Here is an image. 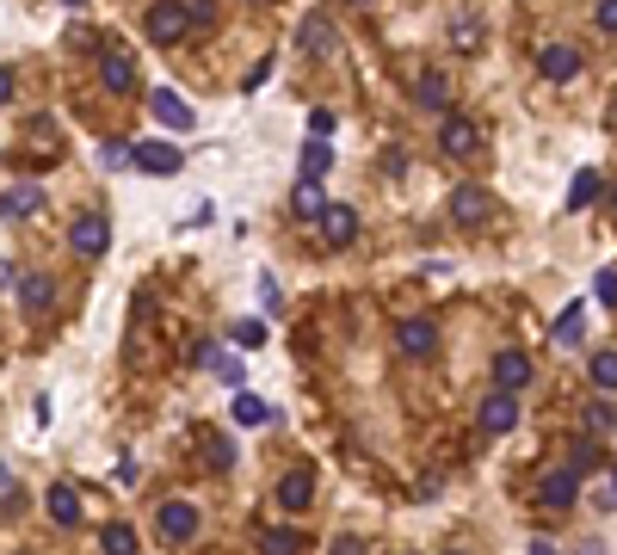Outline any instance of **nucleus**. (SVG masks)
Listing matches in <instances>:
<instances>
[{
  "label": "nucleus",
  "mask_w": 617,
  "mask_h": 555,
  "mask_svg": "<svg viewBox=\"0 0 617 555\" xmlns=\"http://www.w3.org/2000/svg\"><path fill=\"white\" fill-rule=\"evenodd\" d=\"M38 204H44V185H38V179H19L13 192H0V216H7V222H13V216H31Z\"/></svg>",
  "instance_id": "obj_18"
},
{
  "label": "nucleus",
  "mask_w": 617,
  "mask_h": 555,
  "mask_svg": "<svg viewBox=\"0 0 617 555\" xmlns=\"http://www.w3.org/2000/svg\"><path fill=\"white\" fill-rule=\"evenodd\" d=\"M19 278H25V272L13 266V259H0V284H19Z\"/></svg>",
  "instance_id": "obj_40"
},
{
  "label": "nucleus",
  "mask_w": 617,
  "mask_h": 555,
  "mask_svg": "<svg viewBox=\"0 0 617 555\" xmlns=\"http://www.w3.org/2000/svg\"><path fill=\"white\" fill-rule=\"evenodd\" d=\"M537 74H543V81H574V74H580V50L574 44H543L537 50Z\"/></svg>",
  "instance_id": "obj_9"
},
{
  "label": "nucleus",
  "mask_w": 617,
  "mask_h": 555,
  "mask_svg": "<svg viewBox=\"0 0 617 555\" xmlns=\"http://www.w3.org/2000/svg\"><path fill=\"white\" fill-rule=\"evenodd\" d=\"M204 463H210L216 475H229V469H235V444H229L223 432H210V438H204Z\"/></svg>",
  "instance_id": "obj_23"
},
{
  "label": "nucleus",
  "mask_w": 617,
  "mask_h": 555,
  "mask_svg": "<svg viewBox=\"0 0 617 555\" xmlns=\"http://www.w3.org/2000/svg\"><path fill=\"white\" fill-rule=\"evenodd\" d=\"M599 303L617 309V272H599Z\"/></svg>",
  "instance_id": "obj_35"
},
{
  "label": "nucleus",
  "mask_w": 617,
  "mask_h": 555,
  "mask_svg": "<svg viewBox=\"0 0 617 555\" xmlns=\"http://www.w3.org/2000/svg\"><path fill=\"white\" fill-rule=\"evenodd\" d=\"M186 13H192V25H216V0H186Z\"/></svg>",
  "instance_id": "obj_32"
},
{
  "label": "nucleus",
  "mask_w": 617,
  "mask_h": 555,
  "mask_svg": "<svg viewBox=\"0 0 617 555\" xmlns=\"http://www.w3.org/2000/svg\"><path fill=\"white\" fill-rule=\"evenodd\" d=\"M328 555H365V537H334Z\"/></svg>",
  "instance_id": "obj_39"
},
{
  "label": "nucleus",
  "mask_w": 617,
  "mask_h": 555,
  "mask_svg": "<svg viewBox=\"0 0 617 555\" xmlns=\"http://www.w3.org/2000/svg\"><path fill=\"white\" fill-rule=\"evenodd\" d=\"M99 81H105V93H136V62H130V50H105L99 56Z\"/></svg>",
  "instance_id": "obj_10"
},
{
  "label": "nucleus",
  "mask_w": 617,
  "mask_h": 555,
  "mask_svg": "<svg viewBox=\"0 0 617 555\" xmlns=\"http://www.w3.org/2000/svg\"><path fill=\"white\" fill-rule=\"evenodd\" d=\"M297 549H303L297 525H266L260 531V555H297Z\"/></svg>",
  "instance_id": "obj_21"
},
{
  "label": "nucleus",
  "mask_w": 617,
  "mask_h": 555,
  "mask_svg": "<svg viewBox=\"0 0 617 555\" xmlns=\"http://www.w3.org/2000/svg\"><path fill=\"white\" fill-rule=\"evenodd\" d=\"M142 31H149V44L173 50L179 37L192 31V13H186V0H155V7H149V19H142Z\"/></svg>",
  "instance_id": "obj_1"
},
{
  "label": "nucleus",
  "mask_w": 617,
  "mask_h": 555,
  "mask_svg": "<svg viewBox=\"0 0 617 555\" xmlns=\"http://www.w3.org/2000/svg\"><path fill=\"white\" fill-rule=\"evenodd\" d=\"M593 383H599V389H617V352H593Z\"/></svg>",
  "instance_id": "obj_29"
},
{
  "label": "nucleus",
  "mask_w": 617,
  "mask_h": 555,
  "mask_svg": "<svg viewBox=\"0 0 617 555\" xmlns=\"http://www.w3.org/2000/svg\"><path fill=\"white\" fill-rule=\"evenodd\" d=\"M290 210H297L303 222H321V210H328V204H321V185H315V179H297V192H290Z\"/></svg>",
  "instance_id": "obj_22"
},
{
  "label": "nucleus",
  "mask_w": 617,
  "mask_h": 555,
  "mask_svg": "<svg viewBox=\"0 0 617 555\" xmlns=\"http://www.w3.org/2000/svg\"><path fill=\"white\" fill-rule=\"evenodd\" d=\"M266 74H272V56H260V62H253V74H247L241 87H247V93H253V87H266Z\"/></svg>",
  "instance_id": "obj_36"
},
{
  "label": "nucleus",
  "mask_w": 617,
  "mask_h": 555,
  "mask_svg": "<svg viewBox=\"0 0 617 555\" xmlns=\"http://www.w3.org/2000/svg\"><path fill=\"white\" fill-rule=\"evenodd\" d=\"M99 549H105V555H136V525H105Z\"/></svg>",
  "instance_id": "obj_26"
},
{
  "label": "nucleus",
  "mask_w": 617,
  "mask_h": 555,
  "mask_svg": "<svg viewBox=\"0 0 617 555\" xmlns=\"http://www.w3.org/2000/svg\"><path fill=\"white\" fill-rule=\"evenodd\" d=\"M328 130H334V111H309V136L328 142Z\"/></svg>",
  "instance_id": "obj_34"
},
{
  "label": "nucleus",
  "mask_w": 617,
  "mask_h": 555,
  "mask_svg": "<svg viewBox=\"0 0 617 555\" xmlns=\"http://www.w3.org/2000/svg\"><path fill=\"white\" fill-rule=\"evenodd\" d=\"M593 25H599V31H611V37H617V0H599V13H593Z\"/></svg>",
  "instance_id": "obj_33"
},
{
  "label": "nucleus",
  "mask_w": 617,
  "mask_h": 555,
  "mask_svg": "<svg viewBox=\"0 0 617 555\" xmlns=\"http://www.w3.org/2000/svg\"><path fill=\"white\" fill-rule=\"evenodd\" d=\"M155 531H161L167 549H186L192 531H198V506H192V500H167V506L155 512Z\"/></svg>",
  "instance_id": "obj_3"
},
{
  "label": "nucleus",
  "mask_w": 617,
  "mask_h": 555,
  "mask_svg": "<svg viewBox=\"0 0 617 555\" xmlns=\"http://www.w3.org/2000/svg\"><path fill=\"white\" fill-rule=\"evenodd\" d=\"M260 420H272V407H266L260 395H247V389H235V426H260Z\"/></svg>",
  "instance_id": "obj_24"
},
{
  "label": "nucleus",
  "mask_w": 617,
  "mask_h": 555,
  "mask_svg": "<svg viewBox=\"0 0 617 555\" xmlns=\"http://www.w3.org/2000/svg\"><path fill=\"white\" fill-rule=\"evenodd\" d=\"M439 148L451 161H476L482 155V124L463 118V111H445V118H439Z\"/></svg>",
  "instance_id": "obj_2"
},
{
  "label": "nucleus",
  "mask_w": 617,
  "mask_h": 555,
  "mask_svg": "<svg viewBox=\"0 0 617 555\" xmlns=\"http://www.w3.org/2000/svg\"><path fill=\"white\" fill-rule=\"evenodd\" d=\"M593 463H599V451H593V438H580V444H574V457H568V469H574V475H587Z\"/></svg>",
  "instance_id": "obj_31"
},
{
  "label": "nucleus",
  "mask_w": 617,
  "mask_h": 555,
  "mask_svg": "<svg viewBox=\"0 0 617 555\" xmlns=\"http://www.w3.org/2000/svg\"><path fill=\"white\" fill-rule=\"evenodd\" d=\"M414 99H420L426 111H445V105H451V81H445L439 68H426L420 81H414Z\"/></svg>",
  "instance_id": "obj_20"
},
{
  "label": "nucleus",
  "mask_w": 617,
  "mask_h": 555,
  "mask_svg": "<svg viewBox=\"0 0 617 555\" xmlns=\"http://www.w3.org/2000/svg\"><path fill=\"white\" fill-rule=\"evenodd\" d=\"M99 161H105V167H124V161H130V148H118V142H105V148H99Z\"/></svg>",
  "instance_id": "obj_38"
},
{
  "label": "nucleus",
  "mask_w": 617,
  "mask_h": 555,
  "mask_svg": "<svg viewBox=\"0 0 617 555\" xmlns=\"http://www.w3.org/2000/svg\"><path fill=\"white\" fill-rule=\"evenodd\" d=\"M611 494H617V469H611Z\"/></svg>",
  "instance_id": "obj_44"
},
{
  "label": "nucleus",
  "mask_w": 617,
  "mask_h": 555,
  "mask_svg": "<svg viewBox=\"0 0 617 555\" xmlns=\"http://www.w3.org/2000/svg\"><path fill=\"white\" fill-rule=\"evenodd\" d=\"M44 506H50V518H56L62 531H68V525H81V488H75V481H50Z\"/></svg>",
  "instance_id": "obj_14"
},
{
  "label": "nucleus",
  "mask_w": 617,
  "mask_h": 555,
  "mask_svg": "<svg viewBox=\"0 0 617 555\" xmlns=\"http://www.w3.org/2000/svg\"><path fill=\"white\" fill-rule=\"evenodd\" d=\"M395 352H402V358H432V352H439V327H432L426 315L395 321Z\"/></svg>",
  "instance_id": "obj_5"
},
{
  "label": "nucleus",
  "mask_w": 617,
  "mask_h": 555,
  "mask_svg": "<svg viewBox=\"0 0 617 555\" xmlns=\"http://www.w3.org/2000/svg\"><path fill=\"white\" fill-rule=\"evenodd\" d=\"M599 192H605V173H599V167H580V173H574V185H568V210L599 204Z\"/></svg>",
  "instance_id": "obj_19"
},
{
  "label": "nucleus",
  "mask_w": 617,
  "mask_h": 555,
  "mask_svg": "<svg viewBox=\"0 0 617 555\" xmlns=\"http://www.w3.org/2000/svg\"><path fill=\"white\" fill-rule=\"evenodd\" d=\"M494 216V192H482V185H457V192H451V222H457V229H482V222Z\"/></svg>",
  "instance_id": "obj_4"
},
{
  "label": "nucleus",
  "mask_w": 617,
  "mask_h": 555,
  "mask_svg": "<svg viewBox=\"0 0 617 555\" xmlns=\"http://www.w3.org/2000/svg\"><path fill=\"white\" fill-rule=\"evenodd\" d=\"M580 327H587V309L568 303V309H562V321H556V346H580Z\"/></svg>",
  "instance_id": "obj_25"
},
{
  "label": "nucleus",
  "mask_w": 617,
  "mask_h": 555,
  "mask_svg": "<svg viewBox=\"0 0 617 555\" xmlns=\"http://www.w3.org/2000/svg\"><path fill=\"white\" fill-rule=\"evenodd\" d=\"M229 340H235L241 352H253V346H266V321H235V327H229Z\"/></svg>",
  "instance_id": "obj_27"
},
{
  "label": "nucleus",
  "mask_w": 617,
  "mask_h": 555,
  "mask_svg": "<svg viewBox=\"0 0 617 555\" xmlns=\"http://www.w3.org/2000/svg\"><path fill=\"white\" fill-rule=\"evenodd\" d=\"M531 555H556V549H550V543H531Z\"/></svg>",
  "instance_id": "obj_42"
},
{
  "label": "nucleus",
  "mask_w": 617,
  "mask_h": 555,
  "mask_svg": "<svg viewBox=\"0 0 617 555\" xmlns=\"http://www.w3.org/2000/svg\"><path fill=\"white\" fill-rule=\"evenodd\" d=\"M321 235H328V247L358 241V210L352 204H328V210H321Z\"/></svg>",
  "instance_id": "obj_16"
},
{
  "label": "nucleus",
  "mask_w": 617,
  "mask_h": 555,
  "mask_svg": "<svg viewBox=\"0 0 617 555\" xmlns=\"http://www.w3.org/2000/svg\"><path fill=\"white\" fill-rule=\"evenodd\" d=\"M130 161H136L142 173H179V167H186V155H179L173 142H136Z\"/></svg>",
  "instance_id": "obj_12"
},
{
  "label": "nucleus",
  "mask_w": 617,
  "mask_h": 555,
  "mask_svg": "<svg viewBox=\"0 0 617 555\" xmlns=\"http://www.w3.org/2000/svg\"><path fill=\"white\" fill-rule=\"evenodd\" d=\"M321 173H328V142L309 136V148H303V179H321Z\"/></svg>",
  "instance_id": "obj_28"
},
{
  "label": "nucleus",
  "mask_w": 617,
  "mask_h": 555,
  "mask_svg": "<svg viewBox=\"0 0 617 555\" xmlns=\"http://www.w3.org/2000/svg\"><path fill=\"white\" fill-rule=\"evenodd\" d=\"M149 118H155V124H167V130H192V124H198V118H192V105L179 99V93H167V87H155V93H149Z\"/></svg>",
  "instance_id": "obj_11"
},
{
  "label": "nucleus",
  "mask_w": 617,
  "mask_h": 555,
  "mask_svg": "<svg viewBox=\"0 0 617 555\" xmlns=\"http://www.w3.org/2000/svg\"><path fill=\"white\" fill-rule=\"evenodd\" d=\"M68 247H75L81 259H99L105 247H112V222H105V216H75V229H68Z\"/></svg>",
  "instance_id": "obj_6"
},
{
  "label": "nucleus",
  "mask_w": 617,
  "mask_h": 555,
  "mask_svg": "<svg viewBox=\"0 0 617 555\" xmlns=\"http://www.w3.org/2000/svg\"><path fill=\"white\" fill-rule=\"evenodd\" d=\"M19 296H25V315H31V321L56 309V284H50V272H25V278H19Z\"/></svg>",
  "instance_id": "obj_15"
},
{
  "label": "nucleus",
  "mask_w": 617,
  "mask_h": 555,
  "mask_svg": "<svg viewBox=\"0 0 617 555\" xmlns=\"http://www.w3.org/2000/svg\"><path fill=\"white\" fill-rule=\"evenodd\" d=\"M13 99V68H0V105Z\"/></svg>",
  "instance_id": "obj_41"
},
{
  "label": "nucleus",
  "mask_w": 617,
  "mask_h": 555,
  "mask_svg": "<svg viewBox=\"0 0 617 555\" xmlns=\"http://www.w3.org/2000/svg\"><path fill=\"white\" fill-rule=\"evenodd\" d=\"M537 500H543V512H568L580 500V475L574 469H550V475H543V488H537Z\"/></svg>",
  "instance_id": "obj_8"
},
{
  "label": "nucleus",
  "mask_w": 617,
  "mask_h": 555,
  "mask_svg": "<svg viewBox=\"0 0 617 555\" xmlns=\"http://www.w3.org/2000/svg\"><path fill=\"white\" fill-rule=\"evenodd\" d=\"M303 44H309L315 56H321V50H334V37H328V19H309V25H303Z\"/></svg>",
  "instance_id": "obj_30"
},
{
  "label": "nucleus",
  "mask_w": 617,
  "mask_h": 555,
  "mask_svg": "<svg viewBox=\"0 0 617 555\" xmlns=\"http://www.w3.org/2000/svg\"><path fill=\"white\" fill-rule=\"evenodd\" d=\"M587 426H593V432H605V426H611V407H605V401H593V407H587Z\"/></svg>",
  "instance_id": "obj_37"
},
{
  "label": "nucleus",
  "mask_w": 617,
  "mask_h": 555,
  "mask_svg": "<svg viewBox=\"0 0 617 555\" xmlns=\"http://www.w3.org/2000/svg\"><path fill=\"white\" fill-rule=\"evenodd\" d=\"M580 555H605V549H593V543H587V549H580Z\"/></svg>",
  "instance_id": "obj_43"
},
{
  "label": "nucleus",
  "mask_w": 617,
  "mask_h": 555,
  "mask_svg": "<svg viewBox=\"0 0 617 555\" xmlns=\"http://www.w3.org/2000/svg\"><path fill=\"white\" fill-rule=\"evenodd\" d=\"M525 383H531V358H525L519 346L494 352V389H500V395H519Z\"/></svg>",
  "instance_id": "obj_7"
},
{
  "label": "nucleus",
  "mask_w": 617,
  "mask_h": 555,
  "mask_svg": "<svg viewBox=\"0 0 617 555\" xmlns=\"http://www.w3.org/2000/svg\"><path fill=\"white\" fill-rule=\"evenodd\" d=\"M309 500H315V469H309V463H297V469L278 481V506H284V512H303Z\"/></svg>",
  "instance_id": "obj_13"
},
{
  "label": "nucleus",
  "mask_w": 617,
  "mask_h": 555,
  "mask_svg": "<svg viewBox=\"0 0 617 555\" xmlns=\"http://www.w3.org/2000/svg\"><path fill=\"white\" fill-rule=\"evenodd\" d=\"M68 7H81V0H68Z\"/></svg>",
  "instance_id": "obj_45"
},
{
  "label": "nucleus",
  "mask_w": 617,
  "mask_h": 555,
  "mask_svg": "<svg viewBox=\"0 0 617 555\" xmlns=\"http://www.w3.org/2000/svg\"><path fill=\"white\" fill-rule=\"evenodd\" d=\"M513 426H519V401H513V395H500V389H494V395L482 401V432L494 438V432H513Z\"/></svg>",
  "instance_id": "obj_17"
}]
</instances>
